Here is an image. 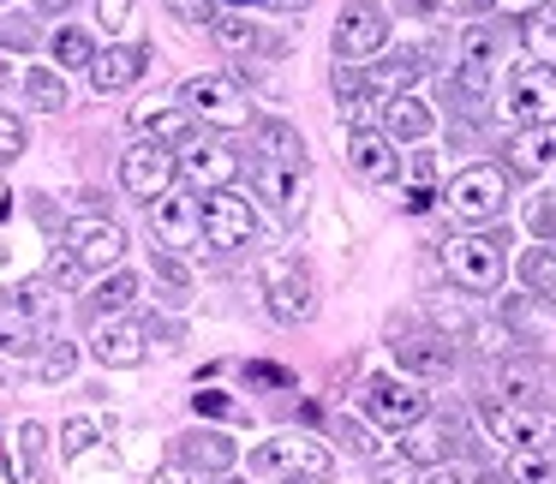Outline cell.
Masks as SVG:
<instances>
[{
    "instance_id": "30",
    "label": "cell",
    "mask_w": 556,
    "mask_h": 484,
    "mask_svg": "<svg viewBox=\"0 0 556 484\" xmlns=\"http://www.w3.org/2000/svg\"><path fill=\"white\" fill-rule=\"evenodd\" d=\"M138 269H109V276L97 281V288H90V311L97 317H121L126 305H138Z\"/></svg>"
},
{
    "instance_id": "40",
    "label": "cell",
    "mask_w": 556,
    "mask_h": 484,
    "mask_svg": "<svg viewBox=\"0 0 556 484\" xmlns=\"http://www.w3.org/2000/svg\"><path fill=\"white\" fill-rule=\"evenodd\" d=\"M18 156H25V120L0 109V168H13Z\"/></svg>"
},
{
    "instance_id": "59",
    "label": "cell",
    "mask_w": 556,
    "mask_h": 484,
    "mask_svg": "<svg viewBox=\"0 0 556 484\" xmlns=\"http://www.w3.org/2000/svg\"><path fill=\"white\" fill-rule=\"evenodd\" d=\"M0 484H7V455H0Z\"/></svg>"
},
{
    "instance_id": "44",
    "label": "cell",
    "mask_w": 556,
    "mask_h": 484,
    "mask_svg": "<svg viewBox=\"0 0 556 484\" xmlns=\"http://www.w3.org/2000/svg\"><path fill=\"white\" fill-rule=\"evenodd\" d=\"M97 25L109 30V37H121V30L132 25V0H97Z\"/></svg>"
},
{
    "instance_id": "23",
    "label": "cell",
    "mask_w": 556,
    "mask_h": 484,
    "mask_svg": "<svg viewBox=\"0 0 556 484\" xmlns=\"http://www.w3.org/2000/svg\"><path fill=\"white\" fill-rule=\"evenodd\" d=\"M437 114L425 97H413V90H401V97L383 102V132L395 138V144H419V138H431Z\"/></svg>"
},
{
    "instance_id": "39",
    "label": "cell",
    "mask_w": 556,
    "mask_h": 484,
    "mask_svg": "<svg viewBox=\"0 0 556 484\" xmlns=\"http://www.w3.org/2000/svg\"><path fill=\"white\" fill-rule=\"evenodd\" d=\"M97 443H102V431H97L90 419H73V424L61 431V455H66V460H85Z\"/></svg>"
},
{
    "instance_id": "47",
    "label": "cell",
    "mask_w": 556,
    "mask_h": 484,
    "mask_svg": "<svg viewBox=\"0 0 556 484\" xmlns=\"http://www.w3.org/2000/svg\"><path fill=\"white\" fill-rule=\"evenodd\" d=\"M431 204H437V186H431V180H413L407 198H401V209H407V216H425Z\"/></svg>"
},
{
    "instance_id": "41",
    "label": "cell",
    "mask_w": 556,
    "mask_h": 484,
    "mask_svg": "<svg viewBox=\"0 0 556 484\" xmlns=\"http://www.w3.org/2000/svg\"><path fill=\"white\" fill-rule=\"evenodd\" d=\"M162 7H168L180 25H210V18L222 13V0H162Z\"/></svg>"
},
{
    "instance_id": "57",
    "label": "cell",
    "mask_w": 556,
    "mask_h": 484,
    "mask_svg": "<svg viewBox=\"0 0 556 484\" xmlns=\"http://www.w3.org/2000/svg\"><path fill=\"white\" fill-rule=\"evenodd\" d=\"M472 484H508V472H484V479H472Z\"/></svg>"
},
{
    "instance_id": "56",
    "label": "cell",
    "mask_w": 556,
    "mask_h": 484,
    "mask_svg": "<svg viewBox=\"0 0 556 484\" xmlns=\"http://www.w3.org/2000/svg\"><path fill=\"white\" fill-rule=\"evenodd\" d=\"M73 0H37V13H66Z\"/></svg>"
},
{
    "instance_id": "7",
    "label": "cell",
    "mask_w": 556,
    "mask_h": 484,
    "mask_svg": "<svg viewBox=\"0 0 556 484\" xmlns=\"http://www.w3.org/2000/svg\"><path fill=\"white\" fill-rule=\"evenodd\" d=\"M359 400L371 412V424H383V431H407V424H419L431 412V395L419 383H407V377H365Z\"/></svg>"
},
{
    "instance_id": "15",
    "label": "cell",
    "mask_w": 556,
    "mask_h": 484,
    "mask_svg": "<svg viewBox=\"0 0 556 484\" xmlns=\"http://www.w3.org/2000/svg\"><path fill=\"white\" fill-rule=\"evenodd\" d=\"M144 66H150V49L144 42H109V49H97L90 54V90H102V97H114V90H126V85H138L144 78Z\"/></svg>"
},
{
    "instance_id": "48",
    "label": "cell",
    "mask_w": 556,
    "mask_h": 484,
    "mask_svg": "<svg viewBox=\"0 0 556 484\" xmlns=\"http://www.w3.org/2000/svg\"><path fill=\"white\" fill-rule=\"evenodd\" d=\"M377 484H419L413 479V460H377Z\"/></svg>"
},
{
    "instance_id": "34",
    "label": "cell",
    "mask_w": 556,
    "mask_h": 484,
    "mask_svg": "<svg viewBox=\"0 0 556 484\" xmlns=\"http://www.w3.org/2000/svg\"><path fill=\"white\" fill-rule=\"evenodd\" d=\"M257 132H264V162H288V168H305V144H300V132H293V126L264 120Z\"/></svg>"
},
{
    "instance_id": "36",
    "label": "cell",
    "mask_w": 556,
    "mask_h": 484,
    "mask_svg": "<svg viewBox=\"0 0 556 484\" xmlns=\"http://www.w3.org/2000/svg\"><path fill=\"white\" fill-rule=\"evenodd\" d=\"M73 371H78V347H73V341H49V353L37 359V383L54 389V383H66Z\"/></svg>"
},
{
    "instance_id": "50",
    "label": "cell",
    "mask_w": 556,
    "mask_h": 484,
    "mask_svg": "<svg viewBox=\"0 0 556 484\" xmlns=\"http://www.w3.org/2000/svg\"><path fill=\"white\" fill-rule=\"evenodd\" d=\"M0 42H7V49H25V42H30V18H7V25H0Z\"/></svg>"
},
{
    "instance_id": "54",
    "label": "cell",
    "mask_w": 556,
    "mask_h": 484,
    "mask_svg": "<svg viewBox=\"0 0 556 484\" xmlns=\"http://www.w3.org/2000/svg\"><path fill=\"white\" fill-rule=\"evenodd\" d=\"M156 269H162V276H168V281H180V288H186V269L174 264V257H156Z\"/></svg>"
},
{
    "instance_id": "51",
    "label": "cell",
    "mask_w": 556,
    "mask_h": 484,
    "mask_svg": "<svg viewBox=\"0 0 556 484\" xmlns=\"http://www.w3.org/2000/svg\"><path fill=\"white\" fill-rule=\"evenodd\" d=\"M448 7H455V13H467V18H484L496 0H448Z\"/></svg>"
},
{
    "instance_id": "58",
    "label": "cell",
    "mask_w": 556,
    "mask_h": 484,
    "mask_svg": "<svg viewBox=\"0 0 556 484\" xmlns=\"http://www.w3.org/2000/svg\"><path fill=\"white\" fill-rule=\"evenodd\" d=\"M503 7H539V0H503Z\"/></svg>"
},
{
    "instance_id": "2",
    "label": "cell",
    "mask_w": 556,
    "mask_h": 484,
    "mask_svg": "<svg viewBox=\"0 0 556 484\" xmlns=\"http://www.w3.org/2000/svg\"><path fill=\"white\" fill-rule=\"evenodd\" d=\"M443 204H448V216H455L460 228H484V221H496L508 209V168H496V162H472V168H460L455 180H448Z\"/></svg>"
},
{
    "instance_id": "5",
    "label": "cell",
    "mask_w": 556,
    "mask_h": 484,
    "mask_svg": "<svg viewBox=\"0 0 556 484\" xmlns=\"http://www.w3.org/2000/svg\"><path fill=\"white\" fill-rule=\"evenodd\" d=\"M484 431L508 448H532V455H551L556 448V407H508V400H484L479 407Z\"/></svg>"
},
{
    "instance_id": "6",
    "label": "cell",
    "mask_w": 556,
    "mask_h": 484,
    "mask_svg": "<svg viewBox=\"0 0 556 484\" xmlns=\"http://www.w3.org/2000/svg\"><path fill=\"white\" fill-rule=\"evenodd\" d=\"M66 252L85 264V276H109L126 257V228L114 216H102V209H85V216L66 221Z\"/></svg>"
},
{
    "instance_id": "16",
    "label": "cell",
    "mask_w": 556,
    "mask_h": 484,
    "mask_svg": "<svg viewBox=\"0 0 556 484\" xmlns=\"http://www.w3.org/2000/svg\"><path fill=\"white\" fill-rule=\"evenodd\" d=\"M210 30H216V42H222L228 54H257V61H276V54H288L281 30L257 25V18H245V13H216V18H210Z\"/></svg>"
},
{
    "instance_id": "43",
    "label": "cell",
    "mask_w": 556,
    "mask_h": 484,
    "mask_svg": "<svg viewBox=\"0 0 556 484\" xmlns=\"http://www.w3.org/2000/svg\"><path fill=\"white\" fill-rule=\"evenodd\" d=\"M49 281H54V288H78V281H85V264L61 245V252L49 257Z\"/></svg>"
},
{
    "instance_id": "29",
    "label": "cell",
    "mask_w": 556,
    "mask_h": 484,
    "mask_svg": "<svg viewBox=\"0 0 556 484\" xmlns=\"http://www.w3.org/2000/svg\"><path fill=\"white\" fill-rule=\"evenodd\" d=\"M37 311H25L18 300H0V353L25 359V353H37Z\"/></svg>"
},
{
    "instance_id": "32",
    "label": "cell",
    "mask_w": 556,
    "mask_h": 484,
    "mask_svg": "<svg viewBox=\"0 0 556 484\" xmlns=\"http://www.w3.org/2000/svg\"><path fill=\"white\" fill-rule=\"evenodd\" d=\"M520 281H527L539 300H551V293H556V240L532 245V252L520 257Z\"/></svg>"
},
{
    "instance_id": "22",
    "label": "cell",
    "mask_w": 556,
    "mask_h": 484,
    "mask_svg": "<svg viewBox=\"0 0 556 484\" xmlns=\"http://www.w3.org/2000/svg\"><path fill=\"white\" fill-rule=\"evenodd\" d=\"M448 455H455V431L443 419H431V412L401 431V460H413V467H443Z\"/></svg>"
},
{
    "instance_id": "8",
    "label": "cell",
    "mask_w": 556,
    "mask_h": 484,
    "mask_svg": "<svg viewBox=\"0 0 556 484\" xmlns=\"http://www.w3.org/2000/svg\"><path fill=\"white\" fill-rule=\"evenodd\" d=\"M389 42V13L383 7H371V0H353V7H341L336 18V61L341 66H365L377 61Z\"/></svg>"
},
{
    "instance_id": "46",
    "label": "cell",
    "mask_w": 556,
    "mask_h": 484,
    "mask_svg": "<svg viewBox=\"0 0 556 484\" xmlns=\"http://www.w3.org/2000/svg\"><path fill=\"white\" fill-rule=\"evenodd\" d=\"M527 221H532V233H544V240H556V204H551V198H532Z\"/></svg>"
},
{
    "instance_id": "4",
    "label": "cell",
    "mask_w": 556,
    "mask_h": 484,
    "mask_svg": "<svg viewBox=\"0 0 556 484\" xmlns=\"http://www.w3.org/2000/svg\"><path fill=\"white\" fill-rule=\"evenodd\" d=\"M264 311L276 323H312L317 317V281L300 257H264Z\"/></svg>"
},
{
    "instance_id": "28",
    "label": "cell",
    "mask_w": 556,
    "mask_h": 484,
    "mask_svg": "<svg viewBox=\"0 0 556 484\" xmlns=\"http://www.w3.org/2000/svg\"><path fill=\"white\" fill-rule=\"evenodd\" d=\"M180 460L186 467H198V472H233V436H222V431H192L180 443Z\"/></svg>"
},
{
    "instance_id": "52",
    "label": "cell",
    "mask_w": 556,
    "mask_h": 484,
    "mask_svg": "<svg viewBox=\"0 0 556 484\" xmlns=\"http://www.w3.org/2000/svg\"><path fill=\"white\" fill-rule=\"evenodd\" d=\"M150 484H192V467H162Z\"/></svg>"
},
{
    "instance_id": "60",
    "label": "cell",
    "mask_w": 556,
    "mask_h": 484,
    "mask_svg": "<svg viewBox=\"0 0 556 484\" xmlns=\"http://www.w3.org/2000/svg\"><path fill=\"white\" fill-rule=\"evenodd\" d=\"M281 484H312V479H281Z\"/></svg>"
},
{
    "instance_id": "38",
    "label": "cell",
    "mask_w": 556,
    "mask_h": 484,
    "mask_svg": "<svg viewBox=\"0 0 556 484\" xmlns=\"http://www.w3.org/2000/svg\"><path fill=\"white\" fill-rule=\"evenodd\" d=\"M527 42L539 54H556V0H539L532 7V18H527Z\"/></svg>"
},
{
    "instance_id": "26",
    "label": "cell",
    "mask_w": 556,
    "mask_h": 484,
    "mask_svg": "<svg viewBox=\"0 0 556 484\" xmlns=\"http://www.w3.org/2000/svg\"><path fill=\"white\" fill-rule=\"evenodd\" d=\"M132 126H138V138L144 144H162V150H186L192 144V114L174 102V109H150V114H132Z\"/></svg>"
},
{
    "instance_id": "13",
    "label": "cell",
    "mask_w": 556,
    "mask_h": 484,
    "mask_svg": "<svg viewBox=\"0 0 556 484\" xmlns=\"http://www.w3.org/2000/svg\"><path fill=\"white\" fill-rule=\"evenodd\" d=\"M348 168L359 174L365 186H395L401 180V150L383 126H365V132H348Z\"/></svg>"
},
{
    "instance_id": "9",
    "label": "cell",
    "mask_w": 556,
    "mask_h": 484,
    "mask_svg": "<svg viewBox=\"0 0 556 484\" xmlns=\"http://www.w3.org/2000/svg\"><path fill=\"white\" fill-rule=\"evenodd\" d=\"M329 448L317 436H269L252 448V472H281V479H329Z\"/></svg>"
},
{
    "instance_id": "24",
    "label": "cell",
    "mask_w": 556,
    "mask_h": 484,
    "mask_svg": "<svg viewBox=\"0 0 556 484\" xmlns=\"http://www.w3.org/2000/svg\"><path fill=\"white\" fill-rule=\"evenodd\" d=\"M257 192L276 204V216H300L305 209V168H288V162H257Z\"/></svg>"
},
{
    "instance_id": "18",
    "label": "cell",
    "mask_w": 556,
    "mask_h": 484,
    "mask_svg": "<svg viewBox=\"0 0 556 484\" xmlns=\"http://www.w3.org/2000/svg\"><path fill=\"white\" fill-rule=\"evenodd\" d=\"M198 221H204V198L180 192V186H168V192L150 204V228H156V240H168V245L198 240Z\"/></svg>"
},
{
    "instance_id": "11",
    "label": "cell",
    "mask_w": 556,
    "mask_h": 484,
    "mask_svg": "<svg viewBox=\"0 0 556 484\" xmlns=\"http://www.w3.org/2000/svg\"><path fill=\"white\" fill-rule=\"evenodd\" d=\"M508 114L520 126H556V66L551 61H532V66H515L508 78Z\"/></svg>"
},
{
    "instance_id": "19",
    "label": "cell",
    "mask_w": 556,
    "mask_h": 484,
    "mask_svg": "<svg viewBox=\"0 0 556 484\" xmlns=\"http://www.w3.org/2000/svg\"><path fill=\"white\" fill-rule=\"evenodd\" d=\"M508 174H520V180H539V174L556 168V126H520L515 138H508Z\"/></svg>"
},
{
    "instance_id": "37",
    "label": "cell",
    "mask_w": 556,
    "mask_h": 484,
    "mask_svg": "<svg viewBox=\"0 0 556 484\" xmlns=\"http://www.w3.org/2000/svg\"><path fill=\"white\" fill-rule=\"evenodd\" d=\"M508 484H556V460L532 455V448H515V460H508Z\"/></svg>"
},
{
    "instance_id": "35",
    "label": "cell",
    "mask_w": 556,
    "mask_h": 484,
    "mask_svg": "<svg viewBox=\"0 0 556 484\" xmlns=\"http://www.w3.org/2000/svg\"><path fill=\"white\" fill-rule=\"evenodd\" d=\"M496 30L491 25H467V37H460V66H472V73H491V61H496Z\"/></svg>"
},
{
    "instance_id": "42",
    "label": "cell",
    "mask_w": 556,
    "mask_h": 484,
    "mask_svg": "<svg viewBox=\"0 0 556 484\" xmlns=\"http://www.w3.org/2000/svg\"><path fill=\"white\" fill-rule=\"evenodd\" d=\"M336 436L353 448V455H377V436L365 431V419H348V412H341V419H336Z\"/></svg>"
},
{
    "instance_id": "45",
    "label": "cell",
    "mask_w": 556,
    "mask_h": 484,
    "mask_svg": "<svg viewBox=\"0 0 556 484\" xmlns=\"http://www.w3.org/2000/svg\"><path fill=\"white\" fill-rule=\"evenodd\" d=\"M192 412H204V419H233V395H222V389H198Z\"/></svg>"
},
{
    "instance_id": "12",
    "label": "cell",
    "mask_w": 556,
    "mask_h": 484,
    "mask_svg": "<svg viewBox=\"0 0 556 484\" xmlns=\"http://www.w3.org/2000/svg\"><path fill=\"white\" fill-rule=\"evenodd\" d=\"M180 180V156L174 150H162V144H144L138 138L132 150L121 156V186H126V198H144V204H156L168 186Z\"/></svg>"
},
{
    "instance_id": "49",
    "label": "cell",
    "mask_w": 556,
    "mask_h": 484,
    "mask_svg": "<svg viewBox=\"0 0 556 484\" xmlns=\"http://www.w3.org/2000/svg\"><path fill=\"white\" fill-rule=\"evenodd\" d=\"M245 383H269V389H276V383H281V389H288V383H293V377H288V371H281V365H245Z\"/></svg>"
},
{
    "instance_id": "17",
    "label": "cell",
    "mask_w": 556,
    "mask_h": 484,
    "mask_svg": "<svg viewBox=\"0 0 556 484\" xmlns=\"http://www.w3.org/2000/svg\"><path fill=\"white\" fill-rule=\"evenodd\" d=\"M389 347H395V359L407 365L413 377H448L455 371V347H448V335H437V329H401Z\"/></svg>"
},
{
    "instance_id": "1",
    "label": "cell",
    "mask_w": 556,
    "mask_h": 484,
    "mask_svg": "<svg viewBox=\"0 0 556 484\" xmlns=\"http://www.w3.org/2000/svg\"><path fill=\"white\" fill-rule=\"evenodd\" d=\"M174 102L192 114V126H216V132H240V126H252V97H245V90L233 85L228 73H198V78H186Z\"/></svg>"
},
{
    "instance_id": "3",
    "label": "cell",
    "mask_w": 556,
    "mask_h": 484,
    "mask_svg": "<svg viewBox=\"0 0 556 484\" xmlns=\"http://www.w3.org/2000/svg\"><path fill=\"white\" fill-rule=\"evenodd\" d=\"M503 245H508L503 233H455V240H443L448 281L467 288V293H496L503 288V269H508Z\"/></svg>"
},
{
    "instance_id": "21",
    "label": "cell",
    "mask_w": 556,
    "mask_h": 484,
    "mask_svg": "<svg viewBox=\"0 0 556 484\" xmlns=\"http://www.w3.org/2000/svg\"><path fill=\"white\" fill-rule=\"evenodd\" d=\"M551 365L539 359H503V371H496V389H503L508 407H544L551 400Z\"/></svg>"
},
{
    "instance_id": "53",
    "label": "cell",
    "mask_w": 556,
    "mask_h": 484,
    "mask_svg": "<svg viewBox=\"0 0 556 484\" xmlns=\"http://www.w3.org/2000/svg\"><path fill=\"white\" fill-rule=\"evenodd\" d=\"M395 7H401V13H419V18L437 13V0H395Z\"/></svg>"
},
{
    "instance_id": "27",
    "label": "cell",
    "mask_w": 556,
    "mask_h": 484,
    "mask_svg": "<svg viewBox=\"0 0 556 484\" xmlns=\"http://www.w3.org/2000/svg\"><path fill=\"white\" fill-rule=\"evenodd\" d=\"M42 467H49V431L37 419H25L13 431V472L18 484H42Z\"/></svg>"
},
{
    "instance_id": "55",
    "label": "cell",
    "mask_w": 556,
    "mask_h": 484,
    "mask_svg": "<svg viewBox=\"0 0 556 484\" xmlns=\"http://www.w3.org/2000/svg\"><path fill=\"white\" fill-rule=\"evenodd\" d=\"M264 7H281V13H305L312 0H264Z\"/></svg>"
},
{
    "instance_id": "20",
    "label": "cell",
    "mask_w": 556,
    "mask_h": 484,
    "mask_svg": "<svg viewBox=\"0 0 556 484\" xmlns=\"http://www.w3.org/2000/svg\"><path fill=\"white\" fill-rule=\"evenodd\" d=\"M90 353H97V365H109V371H138V365H144V329L126 323V317H109V323L97 329V341H90Z\"/></svg>"
},
{
    "instance_id": "31",
    "label": "cell",
    "mask_w": 556,
    "mask_h": 484,
    "mask_svg": "<svg viewBox=\"0 0 556 484\" xmlns=\"http://www.w3.org/2000/svg\"><path fill=\"white\" fill-rule=\"evenodd\" d=\"M49 54H54V66H66V73H85V66H90V54H97V42H90V30L61 25V30L49 37Z\"/></svg>"
},
{
    "instance_id": "25",
    "label": "cell",
    "mask_w": 556,
    "mask_h": 484,
    "mask_svg": "<svg viewBox=\"0 0 556 484\" xmlns=\"http://www.w3.org/2000/svg\"><path fill=\"white\" fill-rule=\"evenodd\" d=\"M425 73L419 49H395V54H377L371 73H365V85H371V97H401V90H413V78Z\"/></svg>"
},
{
    "instance_id": "10",
    "label": "cell",
    "mask_w": 556,
    "mask_h": 484,
    "mask_svg": "<svg viewBox=\"0 0 556 484\" xmlns=\"http://www.w3.org/2000/svg\"><path fill=\"white\" fill-rule=\"evenodd\" d=\"M198 233H204L216 252H233V245H252L257 233V209L252 198H240L233 186H222V192H204V221H198Z\"/></svg>"
},
{
    "instance_id": "14",
    "label": "cell",
    "mask_w": 556,
    "mask_h": 484,
    "mask_svg": "<svg viewBox=\"0 0 556 484\" xmlns=\"http://www.w3.org/2000/svg\"><path fill=\"white\" fill-rule=\"evenodd\" d=\"M180 174L198 192H222V186H233V174H240V150L222 144V138H192L186 156H180Z\"/></svg>"
},
{
    "instance_id": "33",
    "label": "cell",
    "mask_w": 556,
    "mask_h": 484,
    "mask_svg": "<svg viewBox=\"0 0 556 484\" xmlns=\"http://www.w3.org/2000/svg\"><path fill=\"white\" fill-rule=\"evenodd\" d=\"M25 97L37 102L42 114H61L66 109V78L54 73V66H30V73H25Z\"/></svg>"
}]
</instances>
